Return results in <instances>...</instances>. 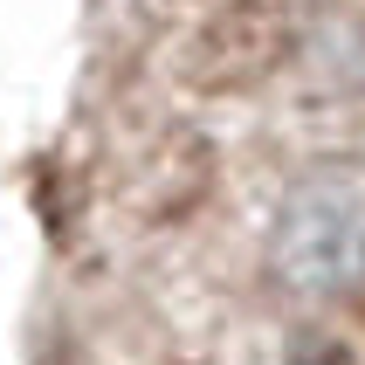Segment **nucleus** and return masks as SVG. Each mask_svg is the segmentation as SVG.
I'll list each match as a JSON object with an SVG mask.
<instances>
[{
    "label": "nucleus",
    "instance_id": "nucleus-1",
    "mask_svg": "<svg viewBox=\"0 0 365 365\" xmlns=\"http://www.w3.org/2000/svg\"><path fill=\"white\" fill-rule=\"evenodd\" d=\"M276 262H283L289 283L317 289V297L359 283V276H365V214H359V200H338V193H304V200L283 214Z\"/></svg>",
    "mask_w": 365,
    "mask_h": 365
}]
</instances>
